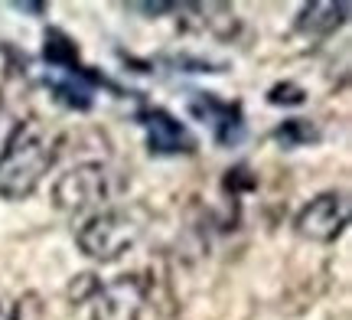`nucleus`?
<instances>
[{"label": "nucleus", "instance_id": "f257e3e1", "mask_svg": "<svg viewBox=\"0 0 352 320\" xmlns=\"http://www.w3.org/2000/svg\"><path fill=\"white\" fill-rule=\"evenodd\" d=\"M56 160V147L46 141L36 118L20 121L0 151V196L3 200H26L33 196L43 177Z\"/></svg>", "mask_w": 352, "mask_h": 320}, {"label": "nucleus", "instance_id": "f03ea898", "mask_svg": "<svg viewBox=\"0 0 352 320\" xmlns=\"http://www.w3.org/2000/svg\"><path fill=\"white\" fill-rule=\"evenodd\" d=\"M140 232H144V226L124 209H98L76 229V242L82 248V255L108 265L138 245Z\"/></svg>", "mask_w": 352, "mask_h": 320}, {"label": "nucleus", "instance_id": "7ed1b4c3", "mask_svg": "<svg viewBox=\"0 0 352 320\" xmlns=\"http://www.w3.org/2000/svg\"><path fill=\"white\" fill-rule=\"evenodd\" d=\"M111 196V173L104 164H76L52 183V206L59 213H88Z\"/></svg>", "mask_w": 352, "mask_h": 320}, {"label": "nucleus", "instance_id": "20e7f679", "mask_svg": "<svg viewBox=\"0 0 352 320\" xmlns=\"http://www.w3.org/2000/svg\"><path fill=\"white\" fill-rule=\"evenodd\" d=\"M346 222H349L346 196L342 193H320L297 213L294 229L307 242H336L346 229Z\"/></svg>", "mask_w": 352, "mask_h": 320}, {"label": "nucleus", "instance_id": "39448f33", "mask_svg": "<svg viewBox=\"0 0 352 320\" xmlns=\"http://www.w3.org/2000/svg\"><path fill=\"white\" fill-rule=\"evenodd\" d=\"M147 304V284L140 275H121L91 297V320H140Z\"/></svg>", "mask_w": 352, "mask_h": 320}, {"label": "nucleus", "instance_id": "423d86ee", "mask_svg": "<svg viewBox=\"0 0 352 320\" xmlns=\"http://www.w3.org/2000/svg\"><path fill=\"white\" fill-rule=\"evenodd\" d=\"M140 125L147 128V144H151L153 154H189V151H196V138L186 131V125L176 121L164 108L144 111Z\"/></svg>", "mask_w": 352, "mask_h": 320}, {"label": "nucleus", "instance_id": "0eeeda50", "mask_svg": "<svg viewBox=\"0 0 352 320\" xmlns=\"http://www.w3.org/2000/svg\"><path fill=\"white\" fill-rule=\"evenodd\" d=\"M346 17H349V3H329V0H314V3H307L297 17V33L303 36H329V33H336L342 23H346Z\"/></svg>", "mask_w": 352, "mask_h": 320}, {"label": "nucleus", "instance_id": "6e6552de", "mask_svg": "<svg viewBox=\"0 0 352 320\" xmlns=\"http://www.w3.org/2000/svg\"><path fill=\"white\" fill-rule=\"evenodd\" d=\"M43 59L56 69H63V72H76L78 69V46L76 39L69 36L65 30H46V36H43Z\"/></svg>", "mask_w": 352, "mask_h": 320}, {"label": "nucleus", "instance_id": "1a4fd4ad", "mask_svg": "<svg viewBox=\"0 0 352 320\" xmlns=\"http://www.w3.org/2000/svg\"><path fill=\"white\" fill-rule=\"evenodd\" d=\"M316 138H320V131H316V125L307 121V118H290V121H284V125L274 131V141L284 144V147H307V144H314Z\"/></svg>", "mask_w": 352, "mask_h": 320}, {"label": "nucleus", "instance_id": "9d476101", "mask_svg": "<svg viewBox=\"0 0 352 320\" xmlns=\"http://www.w3.org/2000/svg\"><path fill=\"white\" fill-rule=\"evenodd\" d=\"M267 102L271 105H284V108H294V105H303L307 102V92L297 85V82H277V85H271L267 89Z\"/></svg>", "mask_w": 352, "mask_h": 320}, {"label": "nucleus", "instance_id": "9b49d317", "mask_svg": "<svg viewBox=\"0 0 352 320\" xmlns=\"http://www.w3.org/2000/svg\"><path fill=\"white\" fill-rule=\"evenodd\" d=\"M98 288L101 284L95 281V275H78V281H72V288H69V297L82 304V301H91L98 295Z\"/></svg>", "mask_w": 352, "mask_h": 320}, {"label": "nucleus", "instance_id": "f8f14e48", "mask_svg": "<svg viewBox=\"0 0 352 320\" xmlns=\"http://www.w3.org/2000/svg\"><path fill=\"white\" fill-rule=\"evenodd\" d=\"M0 320H20V308L7 295H0Z\"/></svg>", "mask_w": 352, "mask_h": 320}, {"label": "nucleus", "instance_id": "ddd939ff", "mask_svg": "<svg viewBox=\"0 0 352 320\" xmlns=\"http://www.w3.org/2000/svg\"><path fill=\"white\" fill-rule=\"evenodd\" d=\"M134 10H140V13H173L176 3H134Z\"/></svg>", "mask_w": 352, "mask_h": 320}, {"label": "nucleus", "instance_id": "4468645a", "mask_svg": "<svg viewBox=\"0 0 352 320\" xmlns=\"http://www.w3.org/2000/svg\"><path fill=\"white\" fill-rule=\"evenodd\" d=\"M16 10H30V13H43L46 7L43 3H16Z\"/></svg>", "mask_w": 352, "mask_h": 320}, {"label": "nucleus", "instance_id": "2eb2a0df", "mask_svg": "<svg viewBox=\"0 0 352 320\" xmlns=\"http://www.w3.org/2000/svg\"><path fill=\"white\" fill-rule=\"evenodd\" d=\"M0 151H3V147H0Z\"/></svg>", "mask_w": 352, "mask_h": 320}]
</instances>
